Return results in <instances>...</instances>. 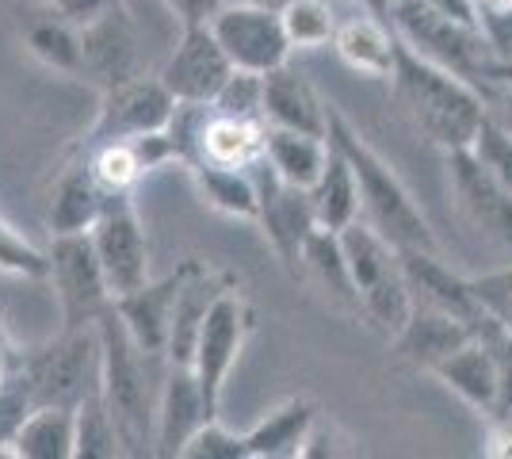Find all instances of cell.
<instances>
[{"mask_svg":"<svg viewBox=\"0 0 512 459\" xmlns=\"http://www.w3.org/2000/svg\"><path fill=\"white\" fill-rule=\"evenodd\" d=\"M390 88H394L402 115L413 123V131L444 153L467 150L482 119L490 115L482 88L470 77L428 62L425 54L409 50L406 43L398 46Z\"/></svg>","mask_w":512,"mask_h":459,"instance_id":"6da1fadb","label":"cell"},{"mask_svg":"<svg viewBox=\"0 0 512 459\" xmlns=\"http://www.w3.org/2000/svg\"><path fill=\"white\" fill-rule=\"evenodd\" d=\"M325 138L348 157L356 184H360V219L383 234L394 249H425V253H440V241L428 226L425 211L417 207V199L409 196L402 176L386 165L379 153L367 146L348 115L337 104H329V123H325Z\"/></svg>","mask_w":512,"mask_h":459,"instance_id":"7a4b0ae2","label":"cell"},{"mask_svg":"<svg viewBox=\"0 0 512 459\" xmlns=\"http://www.w3.org/2000/svg\"><path fill=\"white\" fill-rule=\"evenodd\" d=\"M96 329H100V398L119 425L123 456H153L157 398L146 375L150 356L130 341V333L111 306L96 318Z\"/></svg>","mask_w":512,"mask_h":459,"instance_id":"3957f363","label":"cell"},{"mask_svg":"<svg viewBox=\"0 0 512 459\" xmlns=\"http://www.w3.org/2000/svg\"><path fill=\"white\" fill-rule=\"evenodd\" d=\"M12 379L31 406H81L100 391V329L77 326L16 352Z\"/></svg>","mask_w":512,"mask_h":459,"instance_id":"277c9868","label":"cell"},{"mask_svg":"<svg viewBox=\"0 0 512 459\" xmlns=\"http://www.w3.org/2000/svg\"><path fill=\"white\" fill-rule=\"evenodd\" d=\"M341 245L348 268H352L356 295H360V322H367L386 341H394L413 310V291H409L406 268H402V253L363 219L344 226Z\"/></svg>","mask_w":512,"mask_h":459,"instance_id":"5b68a950","label":"cell"},{"mask_svg":"<svg viewBox=\"0 0 512 459\" xmlns=\"http://www.w3.org/2000/svg\"><path fill=\"white\" fill-rule=\"evenodd\" d=\"M390 23L398 31V39L425 54L428 62L463 73L478 85V73L493 58L490 43L482 35V27L474 20H459L444 8L428 4V0H394L390 8Z\"/></svg>","mask_w":512,"mask_h":459,"instance_id":"8992f818","label":"cell"},{"mask_svg":"<svg viewBox=\"0 0 512 459\" xmlns=\"http://www.w3.org/2000/svg\"><path fill=\"white\" fill-rule=\"evenodd\" d=\"M256 326V314L245 291L237 284L222 287V295L211 303L203 326H199V337H195L192 349V372L199 379V391L207 398V410L218 417V406H222V394H226V383H230V372L237 368L241 352L249 345Z\"/></svg>","mask_w":512,"mask_h":459,"instance_id":"52a82bcc","label":"cell"},{"mask_svg":"<svg viewBox=\"0 0 512 459\" xmlns=\"http://www.w3.org/2000/svg\"><path fill=\"white\" fill-rule=\"evenodd\" d=\"M46 280L62 310V326H96V318L111 306L104 264L92 249L88 234H54L46 249Z\"/></svg>","mask_w":512,"mask_h":459,"instance_id":"ba28073f","label":"cell"},{"mask_svg":"<svg viewBox=\"0 0 512 459\" xmlns=\"http://www.w3.org/2000/svg\"><path fill=\"white\" fill-rule=\"evenodd\" d=\"M444 188H448L451 211L470 234H478L497 249H512V192L474 161V153H444Z\"/></svg>","mask_w":512,"mask_h":459,"instance_id":"9c48e42d","label":"cell"},{"mask_svg":"<svg viewBox=\"0 0 512 459\" xmlns=\"http://www.w3.org/2000/svg\"><path fill=\"white\" fill-rule=\"evenodd\" d=\"M88 238H92V249L104 264L111 303L150 280V234L138 219V207H134L130 192L107 196L104 211H100L96 226L88 230Z\"/></svg>","mask_w":512,"mask_h":459,"instance_id":"30bf717a","label":"cell"},{"mask_svg":"<svg viewBox=\"0 0 512 459\" xmlns=\"http://www.w3.org/2000/svg\"><path fill=\"white\" fill-rule=\"evenodd\" d=\"M207 27L214 31L218 46L226 50V58L234 69L249 73H272V69L291 62V43L279 20V8L268 4H218Z\"/></svg>","mask_w":512,"mask_h":459,"instance_id":"8fae6325","label":"cell"},{"mask_svg":"<svg viewBox=\"0 0 512 459\" xmlns=\"http://www.w3.org/2000/svg\"><path fill=\"white\" fill-rule=\"evenodd\" d=\"M249 173H253L256 184V203H260L256 207V226L264 230V241L272 245L279 264L299 280L302 245L310 238V230L318 226L314 207H310V192L283 184L264 157L256 165H249Z\"/></svg>","mask_w":512,"mask_h":459,"instance_id":"7c38bea8","label":"cell"},{"mask_svg":"<svg viewBox=\"0 0 512 459\" xmlns=\"http://www.w3.org/2000/svg\"><path fill=\"white\" fill-rule=\"evenodd\" d=\"M176 111V96L161 85V77H130L100 92L96 123L88 127L85 146L107 138H142V134L165 131Z\"/></svg>","mask_w":512,"mask_h":459,"instance_id":"4fadbf2b","label":"cell"},{"mask_svg":"<svg viewBox=\"0 0 512 459\" xmlns=\"http://www.w3.org/2000/svg\"><path fill=\"white\" fill-rule=\"evenodd\" d=\"M230 73L234 62L226 58L207 23H184L165 66L157 69L161 85L176 96V104H211Z\"/></svg>","mask_w":512,"mask_h":459,"instance_id":"5bb4252c","label":"cell"},{"mask_svg":"<svg viewBox=\"0 0 512 459\" xmlns=\"http://www.w3.org/2000/svg\"><path fill=\"white\" fill-rule=\"evenodd\" d=\"M398 253H402V268H406L409 291H413L417 303L436 306V310L467 322L478 333L497 329L486 318V310L478 306V299H474L470 276H459L451 264L440 261V253H425V249H398Z\"/></svg>","mask_w":512,"mask_h":459,"instance_id":"9a60e30c","label":"cell"},{"mask_svg":"<svg viewBox=\"0 0 512 459\" xmlns=\"http://www.w3.org/2000/svg\"><path fill=\"white\" fill-rule=\"evenodd\" d=\"M207 398L199 391L192 364H169V379L157 394V421H153V456L180 459L184 444L211 421Z\"/></svg>","mask_w":512,"mask_h":459,"instance_id":"2e32d148","label":"cell"},{"mask_svg":"<svg viewBox=\"0 0 512 459\" xmlns=\"http://www.w3.org/2000/svg\"><path fill=\"white\" fill-rule=\"evenodd\" d=\"M85 62H81V81L96 85L100 92L130 77H142V39L130 23V12H111L107 20L92 23L81 31Z\"/></svg>","mask_w":512,"mask_h":459,"instance_id":"e0dca14e","label":"cell"},{"mask_svg":"<svg viewBox=\"0 0 512 459\" xmlns=\"http://www.w3.org/2000/svg\"><path fill=\"white\" fill-rule=\"evenodd\" d=\"M398 46H402V39H398L394 23L379 12L356 8V4L348 16L337 20V31H333L337 58L367 81H390L394 62H398Z\"/></svg>","mask_w":512,"mask_h":459,"instance_id":"ac0fdd59","label":"cell"},{"mask_svg":"<svg viewBox=\"0 0 512 459\" xmlns=\"http://www.w3.org/2000/svg\"><path fill=\"white\" fill-rule=\"evenodd\" d=\"M497 333L501 329L474 333L470 341H463L459 349L448 352L432 368V375L459 402H467L470 410H478L482 417L493 414V406H497V383H501V372H497Z\"/></svg>","mask_w":512,"mask_h":459,"instance_id":"d6986e66","label":"cell"},{"mask_svg":"<svg viewBox=\"0 0 512 459\" xmlns=\"http://www.w3.org/2000/svg\"><path fill=\"white\" fill-rule=\"evenodd\" d=\"M234 280L226 272H214L203 261H188L180 264V291H176V306H172V329H169V364H192V349L195 337H199V326L207 318L211 303L222 295V287H230Z\"/></svg>","mask_w":512,"mask_h":459,"instance_id":"ffe728a7","label":"cell"},{"mask_svg":"<svg viewBox=\"0 0 512 459\" xmlns=\"http://www.w3.org/2000/svg\"><path fill=\"white\" fill-rule=\"evenodd\" d=\"M176 291H180V268L169 272L165 280H146L127 295H119L111 310L119 314L130 341L146 356H165L169 349V329H172V306H176Z\"/></svg>","mask_w":512,"mask_h":459,"instance_id":"44dd1931","label":"cell"},{"mask_svg":"<svg viewBox=\"0 0 512 459\" xmlns=\"http://www.w3.org/2000/svg\"><path fill=\"white\" fill-rule=\"evenodd\" d=\"M474 333L478 329H470L467 322H459V318H451L444 310L413 299L406 326L398 329V337L390 341V349H394L398 360H406V364L421 368V372H432L448 352H455Z\"/></svg>","mask_w":512,"mask_h":459,"instance_id":"7402d4cb","label":"cell"},{"mask_svg":"<svg viewBox=\"0 0 512 459\" xmlns=\"http://www.w3.org/2000/svg\"><path fill=\"white\" fill-rule=\"evenodd\" d=\"M264 123L306 134H325L329 104L318 96V88L287 62V66L264 73Z\"/></svg>","mask_w":512,"mask_h":459,"instance_id":"603a6c76","label":"cell"},{"mask_svg":"<svg viewBox=\"0 0 512 459\" xmlns=\"http://www.w3.org/2000/svg\"><path fill=\"white\" fill-rule=\"evenodd\" d=\"M318 414H321L318 402L306 398V394L283 398L279 406H272V410L245 433L249 459H299L302 444L310 437Z\"/></svg>","mask_w":512,"mask_h":459,"instance_id":"cb8c5ba5","label":"cell"},{"mask_svg":"<svg viewBox=\"0 0 512 459\" xmlns=\"http://www.w3.org/2000/svg\"><path fill=\"white\" fill-rule=\"evenodd\" d=\"M299 280H310L337 310H348V314L360 318V295H356V284H352V268H348L337 230H325V226L310 230V238L302 245Z\"/></svg>","mask_w":512,"mask_h":459,"instance_id":"d4e9b609","label":"cell"},{"mask_svg":"<svg viewBox=\"0 0 512 459\" xmlns=\"http://www.w3.org/2000/svg\"><path fill=\"white\" fill-rule=\"evenodd\" d=\"M107 203V192L96 184V176L88 173L85 157L73 161L69 169L58 173L54 180V192H50V211H46V226H50V238L54 234H88L100 211Z\"/></svg>","mask_w":512,"mask_h":459,"instance_id":"484cf974","label":"cell"},{"mask_svg":"<svg viewBox=\"0 0 512 459\" xmlns=\"http://www.w3.org/2000/svg\"><path fill=\"white\" fill-rule=\"evenodd\" d=\"M329 157H333V146L325 134L291 131V127H268V134H264V161L291 188L310 192L314 180L325 173Z\"/></svg>","mask_w":512,"mask_h":459,"instance_id":"4316f807","label":"cell"},{"mask_svg":"<svg viewBox=\"0 0 512 459\" xmlns=\"http://www.w3.org/2000/svg\"><path fill=\"white\" fill-rule=\"evenodd\" d=\"M184 173L192 176L199 199L226 215V219L256 222V184L249 169H230V165H214V161H195Z\"/></svg>","mask_w":512,"mask_h":459,"instance_id":"83f0119b","label":"cell"},{"mask_svg":"<svg viewBox=\"0 0 512 459\" xmlns=\"http://www.w3.org/2000/svg\"><path fill=\"white\" fill-rule=\"evenodd\" d=\"M264 134H268V123L218 115V111L211 108L207 127H203L199 161L230 165V169H249V165H256V161L264 157Z\"/></svg>","mask_w":512,"mask_h":459,"instance_id":"f1b7e54d","label":"cell"},{"mask_svg":"<svg viewBox=\"0 0 512 459\" xmlns=\"http://www.w3.org/2000/svg\"><path fill=\"white\" fill-rule=\"evenodd\" d=\"M77 406H31L12 440V456L20 459H73Z\"/></svg>","mask_w":512,"mask_h":459,"instance_id":"f546056e","label":"cell"},{"mask_svg":"<svg viewBox=\"0 0 512 459\" xmlns=\"http://www.w3.org/2000/svg\"><path fill=\"white\" fill-rule=\"evenodd\" d=\"M310 207H314L318 226L337 230V234H341L344 226H352V222L360 219V184H356V173H352L348 157L337 146H333V157H329L325 173L310 188Z\"/></svg>","mask_w":512,"mask_h":459,"instance_id":"4dcf8cb0","label":"cell"},{"mask_svg":"<svg viewBox=\"0 0 512 459\" xmlns=\"http://www.w3.org/2000/svg\"><path fill=\"white\" fill-rule=\"evenodd\" d=\"M23 46H27V54H31L39 66L81 81V62H85L81 31H77L73 23H65L62 16H50V20L31 23L27 35H23Z\"/></svg>","mask_w":512,"mask_h":459,"instance_id":"1f68e13d","label":"cell"},{"mask_svg":"<svg viewBox=\"0 0 512 459\" xmlns=\"http://www.w3.org/2000/svg\"><path fill=\"white\" fill-rule=\"evenodd\" d=\"M85 165L107 196H119V192H130V196H134L138 180L150 176L146 161H142V153H138V146H134V138L92 142V146H85Z\"/></svg>","mask_w":512,"mask_h":459,"instance_id":"d6a6232c","label":"cell"},{"mask_svg":"<svg viewBox=\"0 0 512 459\" xmlns=\"http://www.w3.org/2000/svg\"><path fill=\"white\" fill-rule=\"evenodd\" d=\"M279 20L291 50H321V46H333L341 12H337V0H283Z\"/></svg>","mask_w":512,"mask_h":459,"instance_id":"836d02e7","label":"cell"},{"mask_svg":"<svg viewBox=\"0 0 512 459\" xmlns=\"http://www.w3.org/2000/svg\"><path fill=\"white\" fill-rule=\"evenodd\" d=\"M123 437L111 410L104 406L100 391L88 394L77 406V433H73V459H119Z\"/></svg>","mask_w":512,"mask_h":459,"instance_id":"e575fe53","label":"cell"},{"mask_svg":"<svg viewBox=\"0 0 512 459\" xmlns=\"http://www.w3.org/2000/svg\"><path fill=\"white\" fill-rule=\"evenodd\" d=\"M218 115H234V119H253L264 123V73H249V69H234L226 77V85L218 88L211 100Z\"/></svg>","mask_w":512,"mask_h":459,"instance_id":"d590c367","label":"cell"},{"mask_svg":"<svg viewBox=\"0 0 512 459\" xmlns=\"http://www.w3.org/2000/svg\"><path fill=\"white\" fill-rule=\"evenodd\" d=\"M467 150L474 153V161H478L493 180H501L512 192V131L505 123H497L493 115H486L478 134L470 138Z\"/></svg>","mask_w":512,"mask_h":459,"instance_id":"8d00e7d4","label":"cell"},{"mask_svg":"<svg viewBox=\"0 0 512 459\" xmlns=\"http://www.w3.org/2000/svg\"><path fill=\"white\" fill-rule=\"evenodd\" d=\"M0 272L16 280H46V253L23 238L4 215H0Z\"/></svg>","mask_w":512,"mask_h":459,"instance_id":"74e56055","label":"cell"},{"mask_svg":"<svg viewBox=\"0 0 512 459\" xmlns=\"http://www.w3.org/2000/svg\"><path fill=\"white\" fill-rule=\"evenodd\" d=\"M470 287H474V299L486 310L493 326L501 333H512V264L482 272V276H470Z\"/></svg>","mask_w":512,"mask_h":459,"instance_id":"f35d334b","label":"cell"},{"mask_svg":"<svg viewBox=\"0 0 512 459\" xmlns=\"http://www.w3.org/2000/svg\"><path fill=\"white\" fill-rule=\"evenodd\" d=\"M180 459H249L245 448V433L226 429L218 417L203 421V429L184 444V456Z\"/></svg>","mask_w":512,"mask_h":459,"instance_id":"ab89813d","label":"cell"},{"mask_svg":"<svg viewBox=\"0 0 512 459\" xmlns=\"http://www.w3.org/2000/svg\"><path fill=\"white\" fill-rule=\"evenodd\" d=\"M325 456H360V448H356V440L348 437L333 417L318 414L310 437L302 444V459H325Z\"/></svg>","mask_w":512,"mask_h":459,"instance_id":"60d3db41","label":"cell"},{"mask_svg":"<svg viewBox=\"0 0 512 459\" xmlns=\"http://www.w3.org/2000/svg\"><path fill=\"white\" fill-rule=\"evenodd\" d=\"M50 8H54V16H62L77 31H85L92 23L107 20L111 12H123L127 0H50Z\"/></svg>","mask_w":512,"mask_h":459,"instance_id":"b9f144b4","label":"cell"},{"mask_svg":"<svg viewBox=\"0 0 512 459\" xmlns=\"http://www.w3.org/2000/svg\"><path fill=\"white\" fill-rule=\"evenodd\" d=\"M31 414V402L16 379H8L0 387V444H8V456H12V440H16V429L23 425V417Z\"/></svg>","mask_w":512,"mask_h":459,"instance_id":"7bdbcfd3","label":"cell"},{"mask_svg":"<svg viewBox=\"0 0 512 459\" xmlns=\"http://www.w3.org/2000/svg\"><path fill=\"white\" fill-rule=\"evenodd\" d=\"M497 372H501V383H497L493 414L512 417V333H497Z\"/></svg>","mask_w":512,"mask_h":459,"instance_id":"ee69618b","label":"cell"},{"mask_svg":"<svg viewBox=\"0 0 512 459\" xmlns=\"http://www.w3.org/2000/svg\"><path fill=\"white\" fill-rule=\"evenodd\" d=\"M482 456H486V459H512V417L486 414Z\"/></svg>","mask_w":512,"mask_h":459,"instance_id":"f6af8a7d","label":"cell"},{"mask_svg":"<svg viewBox=\"0 0 512 459\" xmlns=\"http://www.w3.org/2000/svg\"><path fill=\"white\" fill-rule=\"evenodd\" d=\"M161 4H165L172 16L180 20V27H184V23H207L214 12H218L222 0H161Z\"/></svg>","mask_w":512,"mask_h":459,"instance_id":"bcb514c9","label":"cell"},{"mask_svg":"<svg viewBox=\"0 0 512 459\" xmlns=\"http://www.w3.org/2000/svg\"><path fill=\"white\" fill-rule=\"evenodd\" d=\"M482 96H486V108H490V115L497 119V123H505L512 131V85H486L482 81Z\"/></svg>","mask_w":512,"mask_h":459,"instance_id":"7dc6e473","label":"cell"},{"mask_svg":"<svg viewBox=\"0 0 512 459\" xmlns=\"http://www.w3.org/2000/svg\"><path fill=\"white\" fill-rule=\"evenodd\" d=\"M512 85V58H490L482 73H478V85Z\"/></svg>","mask_w":512,"mask_h":459,"instance_id":"c3c4849f","label":"cell"},{"mask_svg":"<svg viewBox=\"0 0 512 459\" xmlns=\"http://www.w3.org/2000/svg\"><path fill=\"white\" fill-rule=\"evenodd\" d=\"M478 16H497V12H512V0H474Z\"/></svg>","mask_w":512,"mask_h":459,"instance_id":"681fc988","label":"cell"},{"mask_svg":"<svg viewBox=\"0 0 512 459\" xmlns=\"http://www.w3.org/2000/svg\"><path fill=\"white\" fill-rule=\"evenodd\" d=\"M344 4H356V8H367V12H379L390 20V8H394V0H344Z\"/></svg>","mask_w":512,"mask_h":459,"instance_id":"f907efd6","label":"cell"},{"mask_svg":"<svg viewBox=\"0 0 512 459\" xmlns=\"http://www.w3.org/2000/svg\"><path fill=\"white\" fill-rule=\"evenodd\" d=\"M222 4H268V8H283V0H222Z\"/></svg>","mask_w":512,"mask_h":459,"instance_id":"816d5d0a","label":"cell"}]
</instances>
